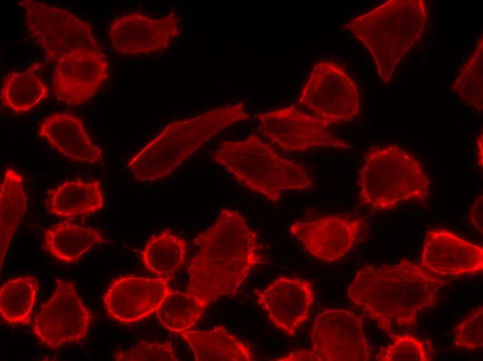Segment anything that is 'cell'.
<instances>
[{
  "label": "cell",
  "mask_w": 483,
  "mask_h": 361,
  "mask_svg": "<svg viewBox=\"0 0 483 361\" xmlns=\"http://www.w3.org/2000/svg\"><path fill=\"white\" fill-rule=\"evenodd\" d=\"M192 243L198 251L187 265V294L205 308L235 294L251 271L264 262L257 234L236 210H221L216 221Z\"/></svg>",
  "instance_id": "1"
},
{
  "label": "cell",
  "mask_w": 483,
  "mask_h": 361,
  "mask_svg": "<svg viewBox=\"0 0 483 361\" xmlns=\"http://www.w3.org/2000/svg\"><path fill=\"white\" fill-rule=\"evenodd\" d=\"M451 279L403 259L395 265H366L357 272L347 294L390 337L396 327L414 328L419 314L438 303L440 289Z\"/></svg>",
  "instance_id": "2"
},
{
  "label": "cell",
  "mask_w": 483,
  "mask_h": 361,
  "mask_svg": "<svg viewBox=\"0 0 483 361\" xmlns=\"http://www.w3.org/2000/svg\"><path fill=\"white\" fill-rule=\"evenodd\" d=\"M249 118L244 102H239L173 121L133 156L127 167L139 182L165 178L214 135Z\"/></svg>",
  "instance_id": "3"
},
{
  "label": "cell",
  "mask_w": 483,
  "mask_h": 361,
  "mask_svg": "<svg viewBox=\"0 0 483 361\" xmlns=\"http://www.w3.org/2000/svg\"><path fill=\"white\" fill-rule=\"evenodd\" d=\"M427 12L423 0H389L344 25L370 53L388 84L402 57L421 37Z\"/></svg>",
  "instance_id": "4"
},
{
  "label": "cell",
  "mask_w": 483,
  "mask_h": 361,
  "mask_svg": "<svg viewBox=\"0 0 483 361\" xmlns=\"http://www.w3.org/2000/svg\"><path fill=\"white\" fill-rule=\"evenodd\" d=\"M213 160L241 185L276 202L282 193L307 190L313 180L305 168L280 156L256 134L238 142L223 141Z\"/></svg>",
  "instance_id": "5"
},
{
  "label": "cell",
  "mask_w": 483,
  "mask_h": 361,
  "mask_svg": "<svg viewBox=\"0 0 483 361\" xmlns=\"http://www.w3.org/2000/svg\"><path fill=\"white\" fill-rule=\"evenodd\" d=\"M357 185L360 203L372 210L393 209L408 201L425 203L430 191L419 160L393 144L368 150Z\"/></svg>",
  "instance_id": "6"
},
{
  "label": "cell",
  "mask_w": 483,
  "mask_h": 361,
  "mask_svg": "<svg viewBox=\"0 0 483 361\" xmlns=\"http://www.w3.org/2000/svg\"><path fill=\"white\" fill-rule=\"evenodd\" d=\"M312 348L297 350L277 361H367L372 349L364 333L362 319L345 310H325L310 333Z\"/></svg>",
  "instance_id": "7"
},
{
  "label": "cell",
  "mask_w": 483,
  "mask_h": 361,
  "mask_svg": "<svg viewBox=\"0 0 483 361\" xmlns=\"http://www.w3.org/2000/svg\"><path fill=\"white\" fill-rule=\"evenodd\" d=\"M19 4L25 10L32 37L42 47L48 61L57 62L80 50L103 51L91 26L68 10L33 0H23Z\"/></svg>",
  "instance_id": "8"
},
{
  "label": "cell",
  "mask_w": 483,
  "mask_h": 361,
  "mask_svg": "<svg viewBox=\"0 0 483 361\" xmlns=\"http://www.w3.org/2000/svg\"><path fill=\"white\" fill-rule=\"evenodd\" d=\"M298 103L329 125L349 121L359 111L356 83L341 65L330 60L314 65Z\"/></svg>",
  "instance_id": "9"
},
{
  "label": "cell",
  "mask_w": 483,
  "mask_h": 361,
  "mask_svg": "<svg viewBox=\"0 0 483 361\" xmlns=\"http://www.w3.org/2000/svg\"><path fill=\"white\" fill-rule=\"evenodd\" d=\"M93 318L74 284L56 279L54 293L41 305L33 321V331L43 344L57 349L67 344L82 342Z\"/></svg>",
  "instance_id": "10"
},
{
  "label": "cell",
  "mask_w": 483,
  "mask_h": 361,
  "mask_svg": "<svg viewBox=\"0 0 483 361\" xmlns=\"http://www.w3.org/2000/svg\"><path fill=\"white\" fill-rule=\"evenodd\" d=\"M261 131L273 144L285 151H303L318 146L350 149L346 141L328 131L330 126L315 116L291 106L256 115Z\"/></svg>",
  "instance_id": "11"
},
{
  "label": "cell",
  "mask_w": 483,
  "mask_h": 361,
  "mask_svg": "<svg viewBox=\"0 0 483 361\" xmlns=\"http://www.w3.org/2000/svg\"><path fill=\"white\" fill-rule=\"evenodd\" d=\"M366 227L362 218L346 215L298 220L289 228L310 254L332 262L343 257L359 240Z\"/></svg>",
  "instance_id": "12"
},
{
  "label": "cell",
  "mask_w": 483,
  "mask_h": 361,
  "mask_svg": "<svg viewBox=\"0 0 483 361\" xmlns=\"http://www.w3.org/2000/svg\"><path fill=\"white\" fill-rule=\"evenodd\" d=\"M108 72L103 51L71 52L56 62L52 77L53 94L68 105L86 103L108 78Z\"/></svg>",
  "instance_id": "13"
},
{
  "label": "cell",
  "mask_w": 483,
  "mask_h": 361,
  "mask_svg": "<svg viewBox=\"0 0 483 361\" xmlns=\"http://www.w3.org/2000/svg\"><path fill=\"white\" fill-rule=\"evenodd\" d=\"M178 35L179 18L174 13L159 19L137 12L124 15L109 28L112 49L128 56L166 51Z\"/></svg>",
  "instance_id": "14"
},
{
  "label": "cell",
  "mask_w": 483,
  "mask_h": 361,
  "mask_svg": "<svg viewBox=\"0 0 483 361\" xmlns=\"http://www.w3.org/2000/svg\"><path fill=\"white\" fill-rule=\"evenodd\" d=\"M162 278L121 276L113 280L103 300L108 314L124 324L140 321L157 311L172 289Z\"/></svg>",
  "instance_id": "15"
},
{
  "label": "cell",
  "mask_w": 483,
  "mask_h": 361,
  "mask_svg": "<svg viewBox=\"0 0 483 361\" xmlns=\"http://www.w3.org/2000/svg\"><path fill=\"white\" fill-rule=\"evenodd\" d=\"M254 293L269 321L291 337L307 320L314 302L311 282L300 278L279 277Z\"/></svg>",
  "instance_id": "16"
},
{
  "label": "cell",
  "mask_w": 483,
  "mask_h": 361,
  "mask_svg": "<svg viewBox=\"0 0 483 361\" xmlns=\"http://www.w3.org/2000/svg\"><path fill=\"white\" fill-rule=\"evenodd\" d=\"M421 265L443 278L477 274L483 269V249L446 229L429 230Z\"/></svg>",
  "instance_id": "17"
},
{
  "label": "cell",
  "mask_w": 483,
  "mask_h": 361,
  "mask_svg": "<svg viewBox=\"0 0 483 361\" xmlns=\"http://www.w3.org/2000/svg\"><path fill=\"white\" fill-rule=\"evenodd\" d=\"M58 152L73 161L93 163L100 161L102 151L86 133L82 121L68 113H55L45 118L39 129Z\"/></svg>",
  "instance_id": "18"
},
{
  "label": "cell",
  "mask_w": 483,
  "mask_h": 361,
  "mask_svg": "<svg viewBox=\"0 0 483 361\" xmlns=\"http://www.w3.org/2000/svg\"><path fill=\"white\" fill-rule=\"evenodd\" d=\"M194 354L196 361H251L254 360L248 345L229 333L223 326L203 330L180 333Z\"/></svg>",
  "instance_id": "19"
},
{
  "label": "cell",
  "mask_w": 483,
  "mask_h": 361,
  "mask_svg": "<svg viewBox=\"0 0 483 361\" xmlns=\"http://www.w3.org/2000/svg\"><path fill=\"white\" fill-rule=\"evenodd\" d=\"M105 242L97 230L65 221L45 231L43 248L57 260L71 263L77 262L94 245Z\"/></svg>",
  "instance_id": "20"
},
{
  "label": "cell",
  "mask_w": 483,
  "mask_h": 361,
  "mask_svg": "<svg viewBox=\"0 0 483 361\" xmlns=\"http://www.w3.org/2000/svg\"><path fill=\"white\" fill-rule=\"evenodd\" d=\"M103 194L99 181L80 180L64 183L54 189L47 201L50 212L61 217H73L100 210Z\"/></svg>",
  "instance_id": "21"
},
{
  "label": "cell",
  "mask_w": 483,
  "mask_h": 361,
  "mask_svg": "<svg viewBox=\"0 0 483 361\" xmlns=\"http://www.w3.org/2000/svg\"><path fill=\"white\" fill-rule=\"evenodd\" d=\"M187 249V242L166 228L149 238L142 258L147 269L158 278L170 280L183 266Z\"/></svg>",
  "instance_id": "22"
},
{
  "label": "cell",
  "mask_w": 483,
  "mask_h": 361,
  "mask_svg": "<svg viewBox=\"0 0 483 361\" xmlns=\"http://www.w3.org/2000/svg\"><path fill=\"white\" fill-rule=\"evenodd\" d=\"M22 176L8 169L3 176L0 192V249L1 268L12 237L24 217L27 196L22 185Z\"/></svg>",
  "instance_id": "23"
},
{
  "label": "cell",
  "mask_w": 483,
  "mask_h": 361,
  "mask_svg": "<svg viewBox=\"0 0 483 361\" xmlns=\"http://www.w3.org/2000/svg\"><path fill=\"white\" fill-rule=\"evenodd\" d=\"M38 291L39 283L33 276H24L7 281L0 292L2 319L10 324L29 325Z\"/></svg>",
  "instance_id": "24"
},
{
  "label": "cell",
  "mask_w": 483,
  "mask_h": 361,
  "mask_svg": "<svg viewBox=\"0 0 483 361\" xmlns=\"http://www.w3.org/2000/svg\"><path fill=\"white\" fill-rule=\"evenodd\" d=\"M47 93L46 85L33 70L15 72L4 78L1 99L12 110L25 112L36 106Z\"/></svg>",
  "instance_id": "25"
},
{
  "label": "cell",
  "mask_w": 483,
  "mask_h": 361,
  "mask_svg": "<svg viewBox=\"0 0 483 361\" xmlns=\"http://www.w3.org/2000/svg\"><path fill=\"white\" fill-rule=\"evenodd\" d=\"M205 308L187 293L171 290L156 311L160 324L172 333H182L200 319Z\"/></svg>",
  "instance_id": "26"
},
{
  "label": "cell",
  "mask_w": 483,
  "mask_h": 361,
  "mask_svg": "<svg viewBox=\"0 0 483 361\" xmlns=\"http://www.w3.org/2000/svg\"><path fill=\"white\" fill-rule=\"evenodd\" d=\"M483 41L480 39L477 47L465 63L451 90L467 105L482 110Z\"/></svg>",
  "instance_id": "27"
},
{
  "label": "cell",
  "mask_w": 483,
  "mask_h": 361,
  "mask_svg": "<svg viewBox=\"0 0 483 361\" xmlns=\"http://www.w3.org/2000/svg\"><path fill=\"white\" fill-rule=\"evenodd\" d=\"M392 344L382 349L375 357L379 361H430L434 353L430 339H420L409 334L394 333Z\"/></svg>",
  "instance_id": "28"
},
{
  "label": "cell",
  "mask_w": 483,
  "mask_h": 361,
  "mask_svg": "<svg viewBox=\"0 0 483 361\" xmlns=\"http://www.w3.org/2000/svg\"><path fill=\"white\" fill-rule=\"evenodd\" d=\"M114 357L119 361L178 360L171 343L145 341H140L128 350L117 352Z\"/></svg>",
  "instance_id": "29"
},
{
  "label": "cell",
  "mask_w": 483,
  "mask_h": 361,
  "mask_svg": "<svg viewBox=\"0 0 483 361\" xmlns=\"http://www.w3.org/2000/svg\"><path fill=\"white\" fill-rule=\"evenodd\" d=\"M454 346L463 349H476L483 346V309L474 310L455 328Z\"/></svg>",
  "instance_id": "30"
},
{
  "label": "cell",
  "mask_w": 483,
  "mask_h": 361,
  "mask_svg": "<svg viewBox=\"0 0 483 361\" xmlns=\"http://www.w3.org/2000/svg\"><path fill=\"white\" fill-rule=\"evenodd\" d=\"M482 194L480 195L469 211L468 221L482 234L483 202Z\"/></svg>",
  "instance_id": "31"
},
{
  "label": "cell",
  "mask_w": 483,
  "mask_h": 361,
  "mask_svg": "<svg viewBox=\"0 0 483 361\" xmlns=\"http://www.w3.org/2000/svg\"><path fill=\"white\" fill-rule=\"evenodd\" d=\"M477 162L479 165L482 168V131L477 138Z\"/></svg>",
  "instance_id": "32"
}]
</instances>
